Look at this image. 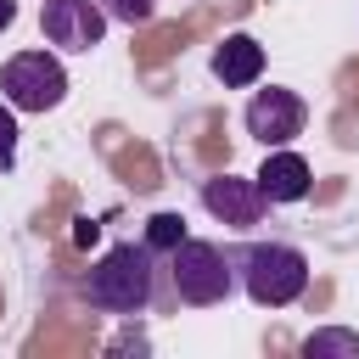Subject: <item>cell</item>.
Wrapping results in <instances>:
<instances>
[{
	"label": "cell",
	"instance_id": "11",
	"mask_svg": "<svg viewBox=\"0 0 359 359\" xmlns=\"http://www.w3.org/2000/svg\"><path fill=\"white\" fill-rule=\"evenodd\" d=\"M303 353H309V359H320V353H348V359H359V337H353V331H314V337H303Z\"/></svg>",
	"mask_w": 359,
	"mask_h": 359
},
{
	"label": "cell",
	"instance_id": "15",
	"mask_svg": "<svg viewBox=\"0 0 359 359\" xmlns=\"http://www.w3.org/2000/svg\"><path fill=\"white\" fill-rule=\"evenodd\" d=\"M11 22H17V0H0V34H6Z\"/></svg>",
	"mask_w": 359,
	"mask_h": 359
},
{
	"label": "cell",
	"instance_id": "8",
	"mask_svg": "<svg viewBox=\"0 0 359 359\" xmlns=\"http://www.w3.org/2000/svg\"><path fill=\"white\" fill-rule=\"evenodd\" d=\"M252 180H258V191H264L269 202H303L309 185H314L303 151H292V146H269V157H264V168H258Z\"/></svg>",
	"mask_w": 359,
	"mask_h": 359
},
{
	"label": "cell",
	"instance_id": "6",
	"mask_svg": "<svg viewBox=\"0 0 359 359\" xmlns=\"http://www.w3.org/2000/svg\"><path fill=\"white\" fill-rule=\"evenodd\" d=\"M241 123H247V135H252V140L269 151V146H292V140L303 135V123H309V107H303V95H297V90H280V84H269V90H258V95L247 101Z\"/></svg>",
	"mask_w": 359,
	"mask_h": 359
},
{
	"label": "cell",
	"instance_id": "10",
	"mask_svg": "<svg viewBox=\"0 0 359 359\" xmlns=\"http://www.w3.org/2000/svg\"><path fill=\"white\" fill-rule=\"evenodd\" d=\"M185 241V213H151L146 219V247L151 252H174Z\"/></svg>",
	"mask_w": 359,
	"mask_h": 359
},
{
	"label": "cell",
	"instance_id": "5",
	"mask_svg": "<svg viewBox=\"0 0 359 359\" xmlns=\"http://www.w3.org/2000/svg\"><path fill=\"white\" fill-rule=\"evenodd\" d=\"M107 6L101 0H45V11H39V28H45V39L56 45V50H67V56H84V50H95L101 39H107Z\"/></svg>",
	"mask_w": 359,
	"mask_h": 359
},
{
	"label": "cell",
	"instance_id": "9",
	"mask_svg": "<svg viewBox=\"0 0 359 359\" xmlns=\"http://www.w3.org/2000/svg\"><path fill=\"white\" fill-rule=\"evenodd\" d=\"M213 79H219L224 90L258 84V79H264V45H258L252 34H230V39L213 50Z\"/></svg>",
	"mask_w": 359,
	"mask_h": 359
},
{
	"label": "cell",
	"instance_id": "14",
	"mask_svg": "<svg viewBox=\"0 0 359 359\" xmlns=\"http://www.w3.org/2000/svg\"><path fill=\"white\" fill-rule=\"evenodd\" d=\"M95 236H101V224H95V219H73V241H79V247H90Z\"/></svg>",
	"mask_w": 359,
	"mask_h": 359
},
{
	"label": "cell",
	"instance_id": "7",
	"mask_svg": "<svg viewBox=\"0 0 359 359\" xmlns=\"http://www.w3.org/2000/svg\"><path fill=\"white\" fill-rule=\"evenodd\" d=\"M202 208H208L219 224L247 230V224H258V219H264L269 196L258 191V180H241V174H213V180H202Z\"/></svg>",
	"mask_w": 359,
	"mask_h": 359
},
{
	"label": "cell",
	"instance_id": "12",
	"mask_svg": "<svg viewBox=\"0 0 359 359\" xmlns=\"http://www.w3.org/2000/svg\"><path fill=\"white\" fill-rule=\"evenodd\" d=\"M101 6H107L112 22H129V28L135 22H151V11H157V0H101Z\"/></svg>",
	"mask_w": 359,
	"mask_h": 359
},
{
	"label": "cell",
	"instance_id": "13",
	"mask_svg": "<svg viewBox=\"0 0 359 359\" xmlns=\"http://www.w3.org/2000/svg\"><path fill=\"white\" fill-rule=\"evenodd\" d=\"M17 163V107L0 101V168Z\"/></svg>",
	"mask_w": 359,
	"mask_h": 359
},
{
	"label": "cell",
	"instance_id": "1",
	"mask_svg": "<svg viewBox=\"0 0 359 359\" xmlns=\"http://www.w3.org/2000/svg\"><path fill=\"white\" fill-rule=\"evenodd\" d=\"M79 292L101 314H146L151 297H157V252L146 241L140 247L135 241H118V247H107L90 264V275H84Z\"/></svg>",
	"mask_w": 359,
	"mask_h": 359
},
{
	"label": "cell",
	"instance_id": "2",
	"mask_svg": "<svg viewBox=\"0 0 359 359\" xmlns=\"http://www.w3.org/2000/svg\"><path fill=\"white\" fill-rule=\"evenodd\" d=\"M236 275L258 309H286L309 292V258L292 241H252L236 252Z\"/></svg>",
	"mask_w": 359,
	"mask_h": 359
},
{
	"label": "cell",
	"instance_id": "4",
	"mask_svg": "<svg viewBox=\"0 0 359 359\" xmlns=\"http://www.w3.org/2000/svg\"><path fill=\"white\" fill-rule=\"evenodd\" d=\"M0 95L17 112H50V107H62V95H67L62 56H50V50H17L0 67Z\"/></svg>",
	"mask_w": 359,
	"mask_h": 359
},
{
	"label": "cell",
	"instance_id": "3",
	"mask_svg": "<svg viewBox=\"0 0 359 359\" xmlns=\"http://www.w3.org/2000/svg\"><path fill=\"white\" fill-rule=\"evenodd\" d=\"M168 280H174V297H180V303L213 309V303H224L230 286H236V258H224L213 241L185 236V241L168 252Z\"/></svg>",
	"mask_w": 359,
	"mask_h": 359
}]
</instances>
